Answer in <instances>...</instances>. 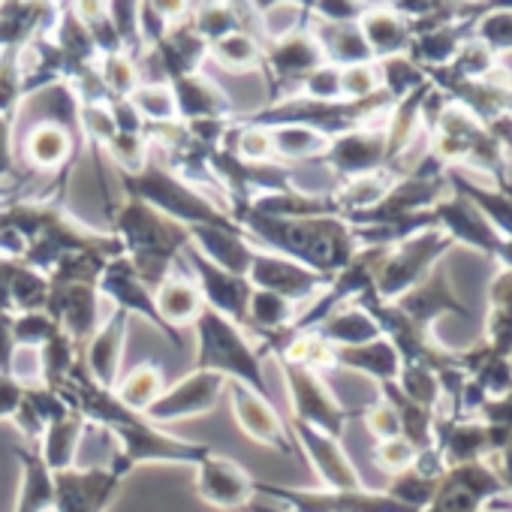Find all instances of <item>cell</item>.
<instances>
[{
    "instance_id": "obj_8",
    "label": "cell",
    "mask_w": 512,
    "mask_h": 512,
    "mask_svg": "<svg viewBox=\"0 0 512 512\" xmlns=\"http://www.w3.org/2000/svg\"><path fill=\"white\" fill-rule=\"evenodd\" d=\"M416 449L404 440V437H392V440H383L380 443V449H377V464L386 470V473H404V470H410L413 467V461H416Z\"/></svg>"
},
{
    "instance_id": "obj_5",
    "label": "cell",
    "mask_w": 512,
    "mask_h": 512,
    "mask_svg": "<svg viewBox=\"0 0 512 512\" xmlns=\"http://www.w3.org/2000/svg\"><path fill=\"white\" fill-rule=\"evenodd\" d=\"M398 311H401L410 323H416L419 329H422L431 317L446 314V311L467 317L464 305H458V302L452 299V293H449V287H446V275H443L440 269L431 272V275H428L422 284H416L410 293H404L401 302H398Z\"/></svg>"
},
{
    "instance_id": "obj_9",
    "label": "cell",
    "mask_w": 512,
    "mask_h": 512,
    "mask_svg": "<svg viewBox=\"0 0 512 512\" xmlns=\"http://www.w3.org/2000/svg\"><path fill=\"white\" fill-rule=\"evenodd\" d=\"M479 512H488V509H479Z\"/></svg>"
},
{
    "instance_id": "obj_7",
    "label": "cell",
    "mask_w": 512,
    "mask_h": 512,
    "mask_svg": "<svg viewBox=\"0 0 512 512\" xmlns=\"http://www.w3.org/2000/svg\"><path fill=\"white\" fill-rule=\"evenodd\" d=\"M344 362H350L356 368H365L368 374H374L380 380H392L398 374V350L392 344H386V341L350 350V353H344Z\"/></svg>"
},
{
    "instance_id": "obj_6",
    "label": "cell",
    "mask_w": 512,
    "mask_h": 512,
    "mask_svg": "<svg viewBox=\"0 0 512 512\" xmlns=\"http://www.w3.org/2000/svg\"><path fill=\"white\" fill-rule=\"evenodd\" d=\"M362 25H365L368 49L377 55L398 58V52L410 46V28L395 13H371V16H365Z\"/></svg>"
},
{
    "instance_id": "obj_1",
    "label": "cell",
    "mask_w": 512,
    "mask_h": 512,
    "mask_svg": "<svg viewBox=\"0 0 512 512\" xmlns=\"http://www.w3.org/2000/svg\"><path fill=\"white\" fill-rule=\"evenodd\" d=\"M452 247V238L443 229H428L416 238H407L398 253L386 256V266L377 278V290L380 296H404L410 293L416 284L425 281L428 269L440 260V256Z\"/></svg>"
},
{
    "instance_id": "obj_4",
    "label": "cell",
    "mask_w": 512,
    "mask_h": 512,
    "mask_svg": "<svg viewBox=\"0 0 512 512\" xmlns=\"http://www.w3.org/2000/svg\"><path fill=\"white\" fill-rule=\"evenodd\" d=\"M196 491L211 506L238 509V506L250 503V497L256 494V482L238 464H232L226 458H202Z\"/></svg>"
},
{
    "instance_id": "obj_2",
    "label": "cell",
    "mask_w": 512,
    "mask_h": 512,
    "mask_svg": "<svg viewBox=\"0 0 512 512\" xmlns=\"http://www.w3.org/2000/svg\"><path fill=\"white\" fill-rule=\"evenodd\" d=\"M121 467L106 470H58L55 473V512H103L115 494Z\"/></svg>"
},
{
    "instance_id": "obj_3",
    "label": "cell",
    "mask_w": 512,
    "mask_h": 512,
    "mask_svg": "<svg viewBox=\"0 0 512 512\" xmlns=\"http://www.w3.org/2000/svg\"><path fill=\"white\" fill-rule=\"evenodd\" d=\"M434 220H437V229H443L452 241H467L473 244L476 250L488 253V256H497L503 238L497 235V229L485 220V214L470 202L464 199L461 193L452 196V199H440L434 205Z\"/></svg>"
}]
</instances>
